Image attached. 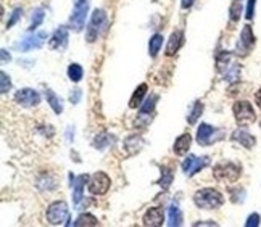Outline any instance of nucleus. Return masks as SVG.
<instances>
[{
	"instance_id": "nucleus-1",
	"label": "nucleus",
	"mask_w": 261,
	"mask_h": 227,
	"mask_svg": "<svg viewBox=\"0 0 261 227\" xmlns=\"http://www.w3.org/2000/svg\"><path fill=\"white\" fill-rule=\"evenodd\" d=\"M194 203L197 208L200 210H218L221 208L223 203H224V197L221 192H218L211 187H205V189H200L195 192L194 195Z\"/></svg>"
},
{
	"instance_id": "nucleus-2",
	"label": "nucleus",
	"mask_w": 261,
	"mask_h": 227,
	"mask_svg": "<svg viewBox=\"0 0 261 227\" xmlns=\"http://www.w3.org/2000/svg\"><path fill=\"white\" fill-rule=\"evenodd\" d=\"M213 176H215L218 182L234 184L242 176V166L234 161H221L213 169Z\"/></svg>"
},
{
	"instance_id": "nucleus-3",
	"label": "nucleus",
	"mask_w": 261,
	"mask_h": 227,
	"mask_svg": "<svg viewBox=\"0 0 261 227\" xmlns=\"http://www.w3.org/2000/svg\"><path fill=\"white\" fill-rule=\"evenodd\" d=\"M47 223L52 226H70L71 219H70V210H68V205L65 202H53L49 205L45 213Z\"/></svg>"
},
{
	"instance_id": "nucleus-4",
	"label": "nucleus",
	"mask_w": 261,
	"mask_h": 227,
	"mask_svg": "<svg viewBox=\"0 0 261 227\" xmlns=\"http://www.w3.org/2000/svg\"><path fill=\"white\" fill-rule=\"evenodd\" d=\"M232 113H234L236 122L242 127L250 126L257 121V113L249 100H237L232 107Z\"/></svg>"
},
{
	"instance_id": "nucleus-5",
	"label": "nucleus",
	"mask_w": 261,
	"mask_h": 227,
	"mask_svg": "<svg viewBox=\"0 0 261 227\" xmlns=\"http://www.w3.org/2000/svg\"><path fill=\"white\" fill-rule=\"evenodd\" d=\"M221 139H224V132L223 129H218V127H213L207 122H202L200 126H198V130H197V143L202 147H210L213 143L219 142Z\"/></svg>"
},
{
	"instance_id": "nucleus-6",
	"label": "nucleus",
	"mask_w": 261,
	"mask_h": 227,
	"mask_svg": "<svg viewBox=\"0 0 261 227\" xmlns=\"http://www.w3.org/2000/svg\"><path fill=\"white\" fill-rule=\"evenodd\" d=\"M255 44H257V37L253 34V29L250 24H245L242 27V32H240V37H239V42L236 45V55L240 58H245L249 57L250 52L255 49Z\"/></svg>"
},
{
	"instance_id": "nucleus-7",
	"label": "nucleus",
	"mask_w": 261,
	"mask_h": 227,
	"mask_svg": "<svg viewBox=\"0 0 261 227\" xmlns=\"http://www.w3.org/2000/svg\"><path fill=\"white\" fill-rule=\"evenodd\" d=\"M107 23V13L105 10L102 8H95L92 11V16H91V23L87 26V31H86V39L87 42H94L95 39L99 36V31L104 27V24Z\"/></svg>"
},
{
	"instance_id": "nucleus-8",
	"label": "nucleus",
	"mask_w": 261,
	"mask_h": 227,
	"mask_svg": "<svg viewBox=\"0 0 261 227\" xmlns=\"http://www.w3.org/2000/svg\"><path fill=\"white\" fill-rule=\"evenodd\" d=\"M110 185H112V179H110L105 173H95L89 179V192L92 195H105L110 190Z\"/></svg>"
},
{
	"instance_id": "nucleus-9",
	"label": "nucleus",
	"mask_w": 261,
	"mask_h": 227,
	"mask_svg": "<svg viewBox=\"0 0 261 227\" xmlns=\"http://www.w3.org/2000/svg\"><path fill=\"white\" fill-rule=\"evenodd\" d=\"M210 163H211V160H210L208 156L198 158V156L190 155V156H187V158L184 160V163H182V171H184L185 176L192 177V176H195L197 173H200V171H202L203 168H207Z\"/></svg>"
},
{
	"instance_id": "nucleus-10",
	"label": "nucleus",
	"mask_w": 261,
	"mask_h": 227,
	"mask_svg": "<svg viewBox=\"0 0 261 227\" xmlns=\"http://www.w3.org/2000/svg\"><path fill=\"white\" fill-rule=\"evenodd\" d=\"M45 32H31L29 36L23 37L19 40V44L15 45V49L19 52H31L34 49H40L44 45L45 40Z\"/></svg>"
},
{
	"instance_id": "nucleus-11",
	"label": "nucleus",
	"mask_w": 261,
	"mask_h": 227,
	"mask_svg": "<svg viewBox=\"0 0 261 227\" xmlns=\"http://www.w3.org/2000/svg\"><path fill=\"white\" fill-rule=\"evenodd\" d=\"M15 102L19 107L24 108H34L40 103V94L34 89H19L15 94Z\"/></svg>"
},
{
	"instance_id": "nucleus-12",
	"label": "nucleus",
	"mask_w": 261,
	"mask_h": 227,
	"mask_svg": "<svg viewBox=\"0 0 261 227\" xmlns=\"http://www.w3.org/2000/svg\"><path fill=\"white\" fill-rule=\"evenodd\" d=\"M87 11H89V3L87 2L74 5V11H73V15L70 18V27L74 32H79V31L84 29Z\"/></svg>"
},
{
	"instance_id": "nucleus-13",
	"label": "nucleus",
	"mask_w": 261,
	"mask_h": 227,
	"mask_svg": "<svg viewBox=\"0 0 261 227\" xmlns=\"http://www.w3.org/2000/svg\"><path fill=\"white\" fill-rule=\"evenodd\" d=\"M231 140L232 142H237L239 145H242L247 150H252L253 147L257 145V137L253 135V134H250L249 130H247L245 127H242V126H240L239 129H236L234 132H232Z\"/></svg>"
},
{
	"instance_id": "nucleus-14",
	"label": "nucleus",
	"mask_w": 261,
	"mask_h": 227,
	"mask_svg": "<svg viewBox=\"0 0 261 227\" xmlns=\"http://www.w3.org/2000/svg\"><path fill=\"white\" fill-rule=\"evenodd\" d=\"M68 45V29L65 26L58 27L53 32V36L49 40V47L52 50H65Z\"/></svg>"
},
{
	"instance_id": "nucleus-15",
	"label": "nucleus",
	"mask_w": 261,
	"mask_h": 227,
	"mask_svg": "<svg viewBox=\"0 0 261 227\" xmlns=\"http://www.w3.org/2000/svg\"><path fill=\"white\" fill-rule=\"evenodd\" d=\"M143 226L147 227H160L163 226L164 221V215L161 208H150L145 215H143Z\"/></svg>"
},
{
	"instance_id": "nucleus-16",
	"label": "nucleus",
	"mask_w": 261,
	"mask_h": 227,
	"mask_svg": "<svg viewBox=\"0 0 261 227\" xmlns=\"http://www.w3.org/2000/svg\"><path fill=\"white\" fill-rule=\"evenodd\" d=\"M142 147H143V139H142V135L132 134V135H129L128 139L125 140V150H126V155H128V156L137 155V153H139V151L142 150Z\"/></svg>"
},
{
	"instance_id": "nucleus-17",
	"label": "nucleus",
	"mask_w": 261,
	"mask_h": 227,
	"mask_svg": "<svg viewBox=\"0 0 261 227\" xmlns=\"http://www.w3.org/2000/svg\"><path fill=\"white\" fill-rule=\"evenodd\" d=\"M87 176L86 174H81L76 177V181H74V184H71V187H73V202L74 205H79L81 200H82V197H84V185L87 182Z\"/></svg>"
},
{
	"instance_id": "nucleus-18",
	"label": "nucleus",
	"mask_w": 261,
	"mask_h": 227,
	"mask_svg": "<svg viewBox=\"0 0 261 227\" xmlns=\"http://www.w3.org/2000/svg\"><path fill=\"white\" fill-rule=\"evenodd\" d=\"M182 42H184L182 31H174L173 34H171V37L168 40V45H166V55H168V57H173V55H176V52L181 49Z\"/></svg>"
},
{
	"instance_id": "nucleus-19",
	"label": "nucleus",
	"mask_w": 261,
	"mask_h": 227,
	"mask_svg": "<svg viewBox=\"0 0 261 227\" xmlns=\"http://www.w3.org/2000/svg\"><path fill=\"white\" fill-rule=\"evenodd\" d=\"M190 143H192V135L190 134H182L176 139L174 142V153L177 156H184L185 153L189 151L190 148Z\"/></svg>"
},
{
	"instance_id": "nucleus-20",
	"label": "nucleus",
	"mask_w": 261,
	"mask_h": 227,
	"mask_svg": "<svg viewBox=\"0 0 261 227\" xmlns=\"http://www.w3.org/2000/svg\"><path fill=\"white\" fill-rule=\"evenodd\" d=\"M147 92H148L147 84H140L139 87H137L134 91V94H132V97H130V100H129V108H132V110L139 108L142 105V100L147 95Z\"/></svg>"
},
{
	"instance_id": "nucleus-21",
	"label": "nucleus",
	"mask_w": 261,
	"mask_h": 227,
	"mask_svg": "<svg viewBox=\"0 0 261 227\" xmlns=\"http://www.w3.org/2000/svg\"><path fill=\"white\" fill-rule=\"evenodd\" d=\"M45 99H47V103L52 107V110L57 114H61L63 113V102H61V99L60 97H57L55 95V92L53 91H50V89H47L45 91Z\"/></svg>"
},
{
	"instance_id": "nucleus-22",
	"label": "nucleus",
	"mask_w": 261,
	"mask_h": 227,
	"mask_svg": "<svg viewBox=\"0 0 261 227\" xmlns=\"http://www.w3.org/2000/svg\"><path fill=\"white\" fill-rule=\"evenodd\" d=\"M168 226H182V213L177 205H171L168 208Z\"/></svg>"
},
{
	"instance_id": "nucleus-23",
	"label": "nucleus",
	"mask_w": 261,
	"mask_h": 227,
	"mask_svg": "<svg viewBox=\"0 0 261 227\" xmlns=\"http://www.w3.org/2000/svg\"><path fill=\"white\" fill-rule=\"evenodd\" d=\"M231 58H232V53L231 52H219L216 55V70L219 74H224V71L229 68L231 63Z\"/></svg>"
},
{
	"instance_id": "nucleus-24",
	"label": "nucleus",
	"mask_w": 261,
	"mask_h": 227,
	"mask_svg": "<svg viewBox=\"0 0 261 227\" xmlns=\"http://www.w3.org/2000/svg\"><path fill=\"white\" fill-rule=\"evenodd\" d=\"M161 45H163V36H161V34H155V36H152V39H150V42H148L150 57L155 58L158 55V52H160Z\"/></svg>"
},
{
	"instance_id": "nucleus-25",
	"label": "nucleus",
	"mask_w": 261,
	"mask_h": 227,
	"mask_svg": "<svg viewBox=\"0 0 261 227\" xmlns=\"http://www.w3.org/2000/svg\"><path fill=\"white\" fill-rule=\"evenodd\" d=\"M229 197H231V202L236 203V205H240L245 202V197H247V192L244 187H232L229 189Z\"/></svg>"
},
{
	"instance_id": "nucleus-26",
	"label": "nucleus",
	"mask_w": 261,
	"mask_h": 227,
	"mask_svg": "<svg viewBox=\"0 0 261 227\" xmlns=\"http://www.w3.org/2000/svg\"><path fill=\"white\" fill-rule=\"evenodd\" d=\"M224 79H226V82H231V84L239 82L240 81V65L229 66L228 70L224 71Z\"/></svg>"
},
{
	"instance_id": "nucleus-27",
	"label": "nucleus",
	"mask_w": 261,
	"mask_h": 227,
	"mask_svg": "<svg viewBox=\"0 0 261 227\" xmlns=\"http://www.w3.org/2000/svg\"><path fill=\"white\" fill-rule=\"evenodd\" d=\"M44 16H45V10H44V8H36V10L32 11L31 26H29V31H31V32H34L40 24H42Z\"/></svg>"
},
{
	"instance_id": "nucleus-28",
	"label": "nucleus",
	"mask_w": 261,
	"mask_h": 227,
	"mask_svg": "<svg viewBox=\"0 0 261 227\" xmlns=\"http://www.w3.org/2000/svg\"><path fill=\"white\" fill-rule=\"evenodd\" d=\"M156 100H158V95H152V97H148L145 102H143V105L139 110V116H150V113L155 110Z\"/></svg>"
},
{
	"instance_id": "nucleus-29",
	"label": "nucleus",
	"mask_w": 261,
	"mask_h": 227,
	"mask_svg": "<svg viewBox=\"0 0 261 227\" xmlns=\"http://www.w3.org/2000/svg\"><path fill=\"white\" fill-rule=\"evenodd\" d=\"M202 113H203V103L202 102H195L194 107H192V112L187 116L189 124H195V122L198 121V118L202 116Z\"/></svg>"
},
{
	"instance_id": "nucleus-30",
	"label": "nucleus",
	"mask_w": 261,
	"mask_h": 227,
	"mask_svg": "<svg viewBox=\"0 0 261 227\" xmlns=\"http://www.w3.org/2000/svg\"><path fill=\"white\" fill-rule=\"evenodd\" d=\"M73 224L74 226H99V219L94 215H91V213H86V215H81Z\"/></svg>"
},
{
	"instance_id": "nucleus-31",
	"label": "nucleus",
	"mask_w": 261,
	"mask_h": 227,
	"mask_svg": "<svg viewBox=\"0 0 261 227\" xmlns=\"http://www.w3.org/2000/svg\"><path fill=\"white\" fill-rule=\"evenodd\" d=\"M82 74H84V71H82L81 65L71 63L70 66H68V78H70L73 82H79L82 79Z\"/></svg>"
},
{
	"instance_id": "nucleus-32",
	"label": "nucleus",
	"mask_w": 261,
	"mask_h": 227,
	"mask_svg": "<svg viewBox=\"0 0 261 227\" xmlns=\"http://www.w3.org/2000/svg\"><path fill=\"white\" fill-rule=\"evenodd\" d=\"M242 11H244V6L240 2H232L231 6H229V18L231 21H239L240 16H242Z\"/></svg>"
},
{
	"instance_id": "nucleus-33",
	"label": "nucleus",
	"mask_w": 261,
	"mask_h": 227,
	"mask_svg": "<svg viewBox=\"0 0 261 227\" xmlns=\"http://www.w3.org/2000/svg\"><path fill=\"white\" fill-rule=\"evenodd\" d=\"M94 147L97 148V150H104L110 145V135L108 134H99V135H95V139H94Z\"/></svg>"
},
{
	"instance_id": "nucleus-34",
	"label": "nucleus",
	"mask_w": 261,
	"mask_h": 227,
	"mask_svg": "<svg viewBox=\"0 0 261 227\" xmlns=\"http://www.w3.org/2000/svg\"><path fill=\"white\" fill-rule=\"evenodd\" d=\"M171 182H173V173H171V171H168V169H164L163 174H161V179L158 181V185L166 190V189L169 187Z\"/></svg>"
},
{
	"instance_id": "nucleus-35",
	"label": "nucleus",
	"mask_w": 261,
	"mask_h": 227,
	"mask_svg": "<svg viewBox=\"0 0 261 227\" xmlns=\"http://www.w3.org/2000/svg\"><path fill=\"white\" fill-rule=\"evenodd\" d=\"M255 8H257V0H247V8H245V18L252 21L255 18Z\"/></svg>"
},
{
	"instance_id": "nucleus-36",
	"label": "nucleus",
	"mask_w": 261,
	"mask_h": 227,
	"mask_svg": "<svg viewBox=\"0 0 261 227\" xmlns=\"http://www.w3.org/2000/svg\"><path fill=\"white\" fill-rule=\"evenodd\" d=\"M0 79H2V87H0V92L3 95L8 94V91L11 89V81H10V76H6V73H0Z\"/></svg>"
},
{
	"instance_id": "nucleus-37",
	"label": "nucleus",
	"mask_w": 261,
	"mask_h": 227,
	"mask_svg": "<svg viewBox=\"0 0 261 227\" xmlns=\"http://www.w3.org/2000/svg\"><path fill=\"white\" fill-rule=\"evenodd\" d=\"M21 15H23V10L21 8H15V10H13L11 15H10V19L6 21V29H10L11 26H15L18 23V19L21 18Z\"/></svg>"
},
{
	"instance_id": "nucleus-38",
	"label": "nucleus",
	"mask_w": 261,
	"mask_h": 227,
	"mask_svg": "<svg viewBox=\"0 0 261 227\" xmlns=\"http://www.w3.org/2000/svg\"><path fill=\"white\" fill-rule=\"evenodd\" d=\"M260 223H261V216L258 215V213H252V215L247 218L245 227H258Z\"/></svg>"
},
{
	"instance_id": "nucleus-39",
	"label": "nucleus",
	"mask_w": 261,
	"mask_h": 227,
	"mask_svg": "<svg viewBox=\"0 0 261 227\" xmlns=\"http://www.w3.org/2000/svg\"><path fill=\"white\" fill-rule=\"evenodd\" d=\"M82 97V92L81 89H74V91H71V95H70V102L73 103V105H78L79 100Z\"/></svg>"
},
{
	"instance_id": "nucleus-40",
	"label": "nucleus",
	"mask_w": 261,
	"mask_h": 227,
	"mask_svg": "<svg viewBox=\"0 0 261 227\" xmlns=\"http://www.w3.org/2000/svg\"><path fill=\"white\" fill-rule=\"evenodd\" d=\"M195 3V0H181V6L182 8H190L192 5Z\"/></svg>"
},
{
	"instance_id": "nucleus-41",
	"label": "nucleus",
	"mask_w": 261,
	"mask_h": 227,
	"mask_svg": "<svg viewBox=\"0 0 261 227\" xmlns=\"http://www.w3.org/2000/svg\"><path fill=\"white\" fill-rule=\"evenodd\" d=\"M255 103H257V107L261 110V89H258L257 94H255Z\"/></svg>"
},
{
	"instance_id": "nucleus-42",
	"label": "nucleus",
	"mask_w": 261,
	"mask_h": 227,
	"mask_svg": "<svg viewBox=\"0 0 261 227\" xmlns=\"http://www.w3.org/2000/svg\"><path fill=\"white\" fill-rule=\"evenodd\" d=\"M11 57H10V53H6V50L2 49V63H6V61H10Z\"/></svg>"
},
{
	"instance_id": "nucleus-43",
	"label": "nucleus",
	"mask_w": 261,
	"mask_h": 227,
	"mask_svg": "<svg viewBox=\"0 0 261 227\" xmlns=\"http://www.w3.org/2000/svg\"><path fill=\"white\" fill-rule=\"evenodd\" d=\"M194 226L198 227V226H218V224H216V223H213V221H207V223H195Z\"/></svg>"
},
{
	"instance_id": "nucleus-44",
	"label": "nucleus",
	"mask_w": 261,
	"mask_h": 227,
	"mask_svg": "<svg viewBox=\"0 0 261 227\" xmlns=\"http://www.w3.org/2000/svg\"><path fill=\"white\" fill-rule=\"evenodd\" d=\"M66 135H68V142H71V127L68 129V134Z\"/></svg>"
},
{
	"instance_id": "nucleus-45",
	"label": "nucleus",
	"mask_w": 261,
	"mask_h": 227,
	"mask_svg": "<svg viewBox=\"0 0 261 227\" xmlns=\"http://www.w3.org/2000/svg\"><path fill=\"white\" fill-rule=\"evenodd\" d=\"M84 2H87V0H74V3H76V5H79V3H84Z\"/></svg>"
},
{
	"instance_id": "nucleus-46",
	"label": "nucleus",
	"mask_w": 261,
	"mask_h": 227,
	"mask_svg": "<svg viewBox=\"0 0 261 227\" xmlns=\"http://www.w3.org/2000/svg\"><path fill=\"white\" fill-rule=\"evenodd\" d=\"M234 2H242V0H234Z\"/></svg>"
}]
</instances>
